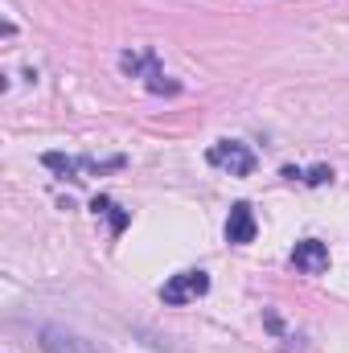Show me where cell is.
<instances>
[{
	"mask_svg": "<svg viewBox=\"0 0 349 353\" xmlns=\"http://www.w3.org/2000/svg\"><path fill=\"white\" fill-rule=\"evenodd\" d=\"M119 70H123L128 79H144L148 94H181V83L169 79V74L161 70V58H157V50H152V46H148V50H140V54L123 50V54H119Z\"/></svg>",
	"mask_w": 349,
	"mask_h": 353,
	"instance_id": "cell-1",
	"label": "cell"
},
{
	"mask_svg": "<svg viewBox=\"0 0 349 353\" xmlns=\"http://www.w3.org/2000/svg\"><path fill=\"white\" fill-rule=\"evenodd\" d=\"M41 165L50 169L54 176H62V181H83L79 173H115V169H123L128 165V157H107V161H94V157H66V152H46L41 157Z\"/></svg>",
	"mask_w": 349,
	"mask_h": 353,
	"instance_id": "cell-2",
	"label": "cell"
},
{
	"mask_svg": "<svg viewBox=\"0 0 349 353\" xmlns=\"http://www.w3.org/2000/svg\"><path fill=\"white\" fill-rule=\"evenodd\" d=\"M206 165L210 169H222V173H230V176H251L255 165H259V157L243 140H218V144L206 148Z\"/></svg>",
	"mask_w": 349,
	"mask_h": 353,
	"instance_id": "cell-3",
	"label": "cell"
},
{
	"mask_svg": "<svg viewBox=\"0 0 349 353\" xmlns=\"http://www.w3.org/2000/svg\"><path fill=\"white\" fill-rule=\"evenodd\" d=\"M206 292H210V275H206L201 267H193V271H177V275H169V279L161 283V304L181 308V304L201 300Z\"/></svg>",
	"mask_w": 349,
	"mask_h": 353,
	"instance_id": "cell-4",
	"label": "cell"
},
{
	"mask_svg": "<svg viewBox=\"0 0 349 353\" xmlns=\"http://www.w3.org/2000/svg\"><path fill=\"white\" fill-rule=\"evenodd\" d=\"M37 341H41V353H111L107 345L90 341V337L66 329V325H41Z\"/></svg>",
	"mask_w": 349,
	"mask_h": 353,
	"instance_id": "cell-5",
	"label": "cell"
},
{
	"mask_svg": "<svg viewBox=\"0 0 349 353\" xmlns=\"http://www.w3.org/2000/svg\"><path fill=\"white\" fill-rule=\"evenodd\" d=\"M255 234H259L255 210H251L247 201H235L230 214H226V243H230V247H247V243H255Z\"/></svg>",
	"mask_w": 349,
	"mask_h": 353,
	"instance_id": "cell-6",
	"label": "cell"
},
{
	"mask_svg": "<svg viewBox=\"0 0 349 353\" xmlns=\"http://www.w3.org/2000/svg\"><path fill=\"white\" fill-rule=\"evenodd\" d=\"M292 267H296L300 275H321V271H329V247H325L321 239H300V243L292 247Z\"/></svg>",
	"mask_w": 349,
	"mask_h": 353,
	"instance_id": "cell-7",
	"label": "cell"
},
{
	"mask_svg": "<svg viewBox=\"0 0 349 353\" xmlns=\"http://www.w3.org/2000/svg\"><path fill=\"white\" fill-rule=\"evenodd\" d=\"M90 210H94V214H107V218H111V234H115V239H119V234L128 230V222H132V214H128V210H119V205H115V201H111L107 193H99V197L90 201Z\"/></svg>",
	"mask_w": 349,
	"mask_h": 353,
	"instance_id": "cell-8",
	"label": "cell"
},
{
	"mask_svg": "<svg viewBox=\"0 0 349 353\" xmlns=\"http://www.w3.org/2000/svg\"><path fill=\"white\" fill-rule=\"evenodd\" d=\"M329 181H333V169L329 165H317V169L304 173V185H329Z\"/></svg>",
	"mask_w": 349,
	"mask_h": 353,
	"instance_id": "cell-9",
	"label": "cell"
}]
</instances>
